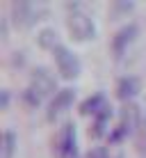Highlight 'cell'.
Segmentation results:
<instances>
[{"label":"cell","mask_w":146,"mask_h":158,"mask_svg":"<svg viewBox=\"0 0 146 158\" xmlns=\"http://www.w3.org/2000/svg\"><path fill=\"white\" fill-rule=\"evenodd\" d=\"M66 28H69V32H71V37L78 39V41L94 39V35H96L94 19H91L80 5H73L71 7V14L66 16Z\"/></svg>","instance_id":"1"},{"label":"cell","mask_w":146,"mask_h":158,"mask_svg":"<svg viewBox=\"0 0 146 158\" xmlns=\"http://www.w3.org/2000/svg\"><path fill=\"white\" fill-rule=\"evenodd\" d=\"M28 89L34 96H39V99H46V96H50V94H57V80L46 67H39V69L32 71Z\"/></svg>","instance_id":"2"},{"label":"cell","mask_w":146,"mask_h":158,"mask_svg":"<svg viewBox=\"0 0 146 158\" xmlns=\"http://www.w3.org/2000/svg\"><path fill=\"white\" fill-rule=\"evenodd\" d=\"M55 156L57 158H78V144H75V126L66 122L59 128L55 138Z\"/></svg>","instance_id":"3"},{"label":"cell","mask_w":146,"mask_h":158,"mask_svg":"<svg viewBox=\"0 0 146 158\" xmlns=\"http://www.w3.org/2000/svg\"><path fill=\"white\" fill-rule=\"evenodd\" d=\"M53 55H55V64H57V71L62 73V78L71 80V78H78L80 76V60L66 46H57L53 51Z\"/></svg>","instance_id":"4"},{"label":"cell","mask_w":146,"mask_h":158,"mask_svg":"<svg viewBox=\"0 0 146 158\" xmlns=\"http://www.w3.org/2000/svg\"><path fill=\"white\" fill-rule=\"evenodd\" d=\"M137 126H139V108L135 106V103H126L123 110H121V124H119V128L110 135V140L116 142V140H121L123 135L135 133Z\"/></svg>","instance_id":"5"},{"label":"cell","mask_w":146,"mask_h":158,"mask_svg":"<svg viewBox=\"0 0 146 158\" xmlns=\"http://www.w3.org/2000/svg\"><path fill=\"white\" fill-rule=\"evenodd\" d=\"M41 14H46V9L34 2H16L14 5V23L18 28H30L32 23L39 21Z\"/></svg>","instance_id":"6"},{"label":"cell","mask_w":146,"mask_h":158,"mask_svg":"<svg viewBox=\"0 0 146 158\" xmlns=\"http://www.w3.org/2000/svg\"><path fill=\"white\" fill-rule=\"evenodd\" d=\"M73 99H75V92L73 89H59L57 94L53 96L50 106H48V119H55L57 115H62V112L73 103Z\"/></svg>","instance_id":"7"},{"label":"cell","mask_w":146,"mask_h":158,"mask_svg":"<svg viewBox=\"0 0 146 158\" xmlns=\"http://www.w3.org/2000/svg\"><path fill=\"white\" fill-rule=\"evenodd\" d=\"M135 35H137V25H135V23L123 25V28L114 35V39H112V53L119 57L128 46H130V41L135 39Z\"/></svg>","instance_id":"8"},{"label":"cell","mask_w":146,"mask_h":158,"mask_svg":"<svg viewBox=\"0 0 146 158\" xmlns=\"http://www.w3.org/2000/svg\"><path fill=\"white\" fill-rule=\"evenodd\" d=\"M137 92H139V80L135 78V76H126V78H121L119 85H116V96L121 101H130Z\"/></svg>","instance_id":"9"},{"label":"cell","mask_w":146,"mask_h":158,"mask_svg":"<svg viewBox=\"0 0 146 158\" xmlns=\"http://www.w3.org/2000/svg\"><path fill=\"white\" fill-rule=\"evenodd\" d=\"M110 117H112V106L107 103L105 108L98 112V115L94 117V126H91V138H103V135L107 133V124H110Z\"/></svg>","instance_id":"10"},{"label":"cell","mask_w":146,"mask_h":158,"mask_svg":"<svg viewBox=\"0 0 146 158\" xmlns=\"http://www.w3.org/2000/svg\"><path fill=\"white\" fill-rule=\"evenodd\" d=\"M105 106H107L105 96H103V94H94V96H89L87 101H82V106H80V112H82V115H91V117H96Z\"/></svg>","instance_id":"11"},{"label":"cell","mask_w":146,"mask_h":158,"mask_svg":"<svg viewBox=\"0 0 146 158\" xmlns=\"http://www.w3.org/2000/svg\"><path fill=\"white\" fill-rule=\"evenodd\" d=\"M39 46L41 48H50V51H55L57 46H62V44L57 41V32L53 28H44L39 32Z\"/></svg>","instance_id":"12"},{"label":"cell","mask_w":146,"mask_h":158,"mask_svg":"<svg viewBox=\"0 0 146 158\" xmlns=\"http://www.w3.org/2000/svg\"><path fill=\"white\" fill-rule=\"evenodd\" d=\"M14 147H16L14 131H5V135H2V158H12L14 156Z\"/></svg>","instance_id":"13"},{"label":"cell","mask_w":146,"mask_h":158,"mask_svg":"<svg viewBox=\"0 0 146 158\" xmlns=\"http://www.w3.org/2000/svg\"><path fill=\"white\" fill-rule=\"evenodd\" d=\"M87 158H110V154H107L105 147H94V149L87 154Z\"/></svg>","instance_id":"14"},{"label":"cell","mask_w":146,"mask_h":158,"mask_svg":"<svg viewBox=\"0 0 146 158\" xmlns=\"http://www.w3.org/2000/svg\"><path fill=\"white\" fill-rule=\"evenodd\" d=\"M139 151H142V158H146V140L142 142V147H139Z\"/></svg>","instance_id":"15"},{"label":"cell","mask_w":146,"mask_h":158,"mask_svg":"<svg viewBox=\"0 0 146 158\" xmlns=\"http://www.w3.org/2000/svg\"><path fill=\"white\" fill-rule=\"evenodd\" d=\"M116 158H123V156H116Z\"/></svg>","instance_id":"16"}]
</instances>
